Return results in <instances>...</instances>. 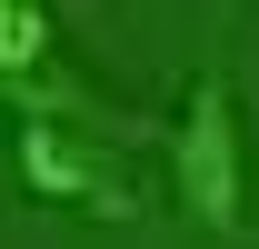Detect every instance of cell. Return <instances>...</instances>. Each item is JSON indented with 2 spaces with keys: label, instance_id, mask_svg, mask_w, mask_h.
<instances>
[{
  "label": "cell",
  "instance_id": "cell-1",
  "mask_svg": "<svg viewBox=\"0 0 259 249\" xmlns=\"http://www.w3.org/2000/svg\"><path fill=\"white\" fill-rule=\"evenodd\" d=\"M169 189L199 229H239L249 219V170H239V100H229L220 70H199L180 90V120H169Z\"/></svg>",
  "mask_w": 259,
  "mask_h": 249
},
{
  "label": "cell",
  "instance_id": "cell-2",
  "mask_svg": "<svg viewBox=\"0 0 259 249\" xmlns=\"http://www.w3.org/2000/svg\"><path fill=\"white\" fill-rule=\"evenodd\" d=\"M20 180L60 210H90V219H130L140 189L120 170V140L110 130H80V120H20Z\"/></svg>",
  "mask_w": 259,
  "mask_h": 249
}]
</instances>
